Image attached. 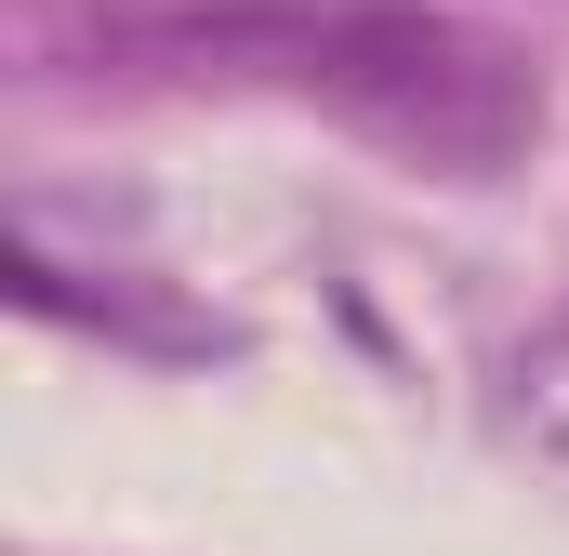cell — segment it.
<instances>
[{
    "label": "cell",
    "mask_w": 569,
    "mask_h": 556,
    "mask_svg": "<svg viewBox=\"0 0 569 556\" xmlns=\"http://www.w3.org/2000/svg\"><path fill=\"white\" fill-rule=\"evenodd\" d=\"M107 53L120 67H226V80H291L318 107H345L358 133L411 146L425 172H503L530 120H543V80L517 40L437 13V0H159V13H107Z\"/></svg>",
    "instance_id": "1"
}]
</instances>
